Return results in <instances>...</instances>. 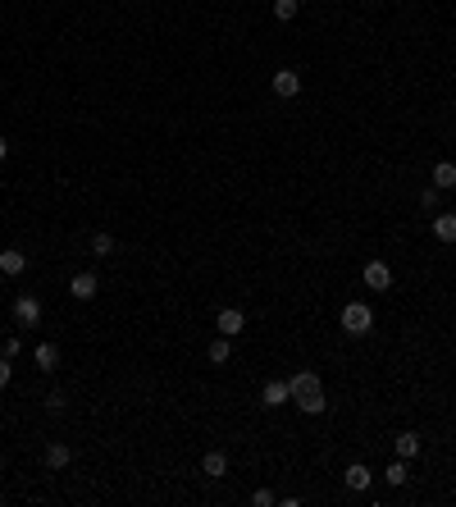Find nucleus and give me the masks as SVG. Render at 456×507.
Segmentation results:
<instances>
[{"instance_id":"nucleus-24","label":"nucleus","mask_w":456,"mask_h":507,"mask_svg":"<svg viewBox=\"0 0 456 507\" xmlns=\"http://www.w3.org/2000/svg\"><path fill=\"white\" fill-rule=\"evenodd\" d=\"M9 379H14V362H9V357H0V388H9Z\"/></svg>"},{"instance_id":"nucleus-10","label":"nucleus","mask_w":456,"mask_h":507,"mask_svg":"<svg viewBox=\"0 0 456 507\" xmlns=\"http://www.w3.org/2000/svg\"><path fill=\"white\" fill-rule=\"evenodd\" d=\"M420 448H424V443H420V434H415V430H402V434L393 439V453L402 457V462H415V457H420Z\"/></svg>"},{"instance_id":"nucleus-22","label":"nucleus","mask_w":456,"mask_h":507,"mask_svg":"<svg viewBox=\"0 0 456 507\" xmlns=\"http://www.w3.org/2000/svg\"><path fill=\"white\" fill-rule=\"evenodd\" d=\"M420 206L429 210V215H438V188H424L420 192Z\"/></svg>"},{"instance_id":"nucleus-2","label":"nucleus","mask_w":456,"mask_h":507,"mask_svg":"<svg viewBox=\"0 0 456 507\" xmlns=\"http://www.w3.org/2000/svg\"><path fill=\"white\" fill-rule=\"evenodd\" d=\"M338 325H343V334L365 338V334L374 329V311L365 306V302H347V306H343V316H338Z\"/></svg>"},{"instance_id":"nucleus-9","label":"nucleus","mask_w":456,"mask_h":507,"mask_svg":"<svg viewBox=\"0 0 456 507\" xmlns=\"http://www.w3.org/2000/svg\"><path fill=\"white\" fill-rule=\"evenodd\" d=\"M215 329H219V334H228V338H238L242 329H247V316H242L238 306H224V311L215 316Z\"/></svg>"},{"instance_id":"nucleus-11","label":"nucleus","mask_w":456,"mask_h":507,"mask_svg":"<svg viewBox=\"0 0 456 507\" xmlns=\"http://www.w3.org/2000/svg\"><path fill=\"white\" fill-rule=\"evenodd\" d=\"M201 475H206V480H224V475H228V453H219V448H215V453H206V457H201Z\"/></svg>"},{"instance_id":"nucleus-26","label":"nucleus","mask_w":456,"mask_h":507,"mask_svg":"<svg viewBox=\"0 0 456 507\" xmlns=\"http://www.w3.org/2000/svg\"><path fill=\"white\" fill-rule=\"evenodd\" d=\"M5 155H9V142H5V138H0V165H5Z\"/></svg>"},{"instance_id":"nucleus-19","label":"nucleus","mask_w":456,"mask_h":507,"mask_svg":"<svg viewBox=\"0 0 456 507\" xmlns=\"http://www.w3.org/2000/svg\"><path fill=\"white\" fill-rule=\"evenodd\" d=\"M383 480H388V484H397V489H402V484L411 480V466H406L402 457H397V462H393V466H388V471H383Z\"/></svg>"},{"instance_id":"nucleus-5","label":"nucleus","mask_w":456,"mask_h":507,"mask_svg":"<svg viewBox=\"0 0 456 507\" xmlns=\"http://www.w3.org/2000/svg\"><path fill=\"white\" fill-rule=\"evenodd\" d=\"M96 292H101V279H96L92 270H78V275L69 279V297L73 302H92Z\"/></svg>"},{"instance_id":"nucleus-21","label":"nucleus","mask_w":456,"mask_h":507,"mask_svg":"<svg viewBox=\"0 0 456 507\" xmlns=\"http://www.w3.org/2000/svg\"><path fill=\"white\" fill-rule=\"evenodd\" d=\"M0 357H9V362L23 357V338H0Z\"/></svg>"},{"instance_id":"nucleus-23","label":"nucleus","mask_w":456,"mask_h":507,"mask_svg":"<svg viewBox=\"0 0 456 507\" xmlns=\"http://www.w3.org/2000/svg\"><path fill=\"white\" fill-rule=\"evenodd\" d=\"M64 407H69V398H64L60 388H55V393H46V412H64Z\"/></svg>"},{"instance_id":"nucleus-3","label":"nucleus","mask_w":456,"mask_h":507,"mask_svg":"<svg viewBox=\"0 0 456 507\" xmlns=\"http://www.w3.org/2000/svg\"><path fill=\"white\" fill-rule=\"evenodd\" d=\"M14 320H18V329H37L42 325V302H37L32 292H23V297L14 302Z\"/></svg>"},{"instance_id":"nucleus-7","label":"nucleus","mask_w":456,"mask_h":507,"mask_svg":"<svg viewBox=\"0 0 456 507\" xmlns=\"http://www.w3.org/2000/svg\"><path fill=\"white\" fill-rule=\"evenodd\" d=\"M269 87H274V96H283V101H292V96H302V73H297V69H278V73H274V83H269Z\"/></svg>"},{"instance_id":"nucleus-4","label":"nucleus","mask_w":456,"mask_h":507,"mask_svg":"<svg viewBox=\"0 0 456 507\" xmlns=\"http://www.w3.org/2000/svg\"><path fill=\"white\" fill-rule=\"evenodd\" d=\"M361 279H365V288H374V292H388V288H393V270H388V261H365Z\"/></svg>"},{"instance_id":"nucleus-18","label":"nucleus","mask_w":456,"mask_h":507,"mask_svg":"<svg viewBox=\"0 0 456 507\" xmlns=\"http://www.w3.org/2000/svg\"><path fill=\"white\" fill-rule=\"evenodd\" d=\"M297 14H302V0H274V18L278 23H292Z\"/></svg>"},{"instance_id":"nucleus-6","label":"nucleus","mask_w":456,"mask_h":507,"mask_svg":"<svg viewBox=\"0 0 456 507\" xmlns=\"http://www.w3.org/2000/svg\"><path fill=\"white\" fill-rule=\"evenodd\" d=\"M260 402H265V407H288V402H292V384H288V379H265Z\"/></svg>"},{"instance_id":"nucleus-20","label":"nucleus","mask_w":456,"mask_h":507,"mask_svg":"<svg viewBox=\"0 0 456 507\" xmlns=\"http://www.w3.org/2000/svg\"><path fill=\"white\" fill-rule=\"evenodd\" d=\"M92 256H114V238L110 233H92Z\"/></svg>"},{"instance_id":"nucleus-14","label":"nucleus","mask_w":456,"mask_h":507,"mask_svg":"<svg viewBox=\"0 0 456 507\" xmlns=\"http://www.w3.org/2000/svg\"><path fill=\"white\" fill-rule=\"evenodd\" d=\"M433 238L448 242V247H456V215H452V210H438V215H433Z\"/></svg>"},{"instance_id":"nucleus-12","label":"nucleus","mask_w":456,"mask_h":507,"mask_svg":"<svg viewBox=\"0 0 456 507\" xmlns=\"http://www.w3.org/2000/svg\"><path fill=\"white\" fill-rule=\"evenodd\" d=\"M429 188H438V192H452V188H456V165H452V160H438V165H433Z\"/></svg>"},{"instance_id":"nucleus-15","label":"nucleus","mask_w":456,"mask_h":507,"mask_svg":"<svg viewBox=\"0 0 456 507\" xmlns=\"http://www.w3.org/2000/svg\"><path fill=\"white\" fill-rule=\"evenodd\" d=\"M23 270H27V256H23L18 247H5V251H0V275L14 279V275H23Z\"/></svg>"},{"instance_id":"nucleus-8","label":"nucleus","mask_w":456,"mask_h":507,"mask_svg":"<svg viewBox=\"0 0 456 507\" xmlns=\"http://www.w3.org/2000/svg\"><path fill=\"white\" fill-rule=\"evenodd\" d=\"M343 480H347V489H352V494H365V489L374 484V471H370L365 462H352V466L343 471Z\"/></svg>"},{"instance_id":"nucleus-17","label":"nucleus","mask_w":456,"mask_h":507,"mask_svg":"<svg viewBox=\"0 0 456 507\" xmlns=\"http://www.w3.org/2000/svg\"><path fill=\"white\" fill-rule=\"evenodd\" d=\"M37 366H42V370H55V366H60V347H55V343H37Z\"/></svg>"},{"instance_id":"nucleus-13","label":"nucleus","mask_w":456,"mask_h":507,"mask_svg":"<svg viewBox=\"0 0 456 507\" xmlns=\"http://www.w3.org/2000/svg\"><path fill=\"white\" fill-rule=\"evenodd\" d=\"M42 462H46V471H64V466L73 462V453H69V443H46V453H42Z\"/></svg>"},{"instance_id":"nucleus-25","label":"nucleus","mask_w":456,"mask_h":507,"mask_svg":"<svg viewBox=\"0 0 456 507\" xmlns=\"http://www.w3.org/2000/svg\"><path fill=\"white\" fill-rule=\"evenodd\" d=\"M251 503H256V507H274L278 499H274V494H269V489H256V494H251Z\"/></svg>"},{"instance_id":"nucleus-1","label":"nucleus","mask_w":456,"mask_h":507,"mask_svg":"<svg viewBox=\"0 0 456 507\" xmlns=\"http://www.w3.org/2000/svg\"><path fill=\"white\" fill-rule=\"evenodd\" d=\"M288 384H292V402L302 407L306 416H319L328 407V398H324V384H319V375L315 370H297L292 379H288Z\"/></svg>"},{"instance_id":"nucleus-16","label":"nucleus","mask_w":456,"mask_h":507,"mask_svg":"<svg viewBox=\"0 0 456 507\" xmlns=\"http://www.w3.org/2000/svg\"><path fill=\"white\" fill-rule=\"evenodd\" d=\"M206 357H210V366H224L228 357H233V338H228V334H219L215 343H210V352H206Z\"/></svg>"}]
</instances>
